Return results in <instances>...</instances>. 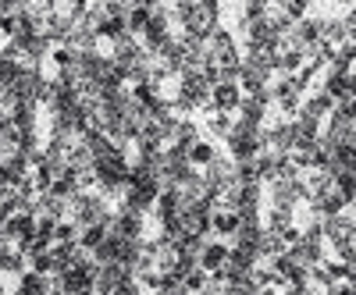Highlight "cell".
Here are the masks:
<instances>
[{
	"mask_svg": "<svg viewBox=\"0 0 356 295\" xmlns=\"http://www.w3.org/2000/svg\"><path fill=\"white\" fill-rule=\"evenodd\" d=\"M232 128H235L232 114H218V110H211V117H207V132H211L214 139H228Z\"/></svg>",
	"mask_w": 356,
	"mask_h": 295,
	"instance_id": "10",
	"label": "cell"
},
{
	"mask_svg": "<svg viewBox=\"0 0 356 295\" xmlns=\"http://www.w3.org/2000/svg\"><path fill=\"white\" fill-rule=\"evenodd\" d=\"M228 253H232V246H228V242H221V239H211V242H207V249H203V256H200V267H203L207 274H218V271L225 267Z\"/></svg>",
	"mask_w": 356,
	"mask_h": 295,
	"instance_id": "7",
	"label": "cell"
},
{
	"mask_svg": "<svg viewBox=\"0 0 356 295\" xmlns=\"http://www.w3.org/2000/svg\"><path fill=\"white\" fill-rule=\"evenodd\" d=\"M218 160V146L211 142V139H200L193 150H189V164L196 167V171H203V167H211Z\"/></svg>",
	"mask_w": 356,
	"mask_h": 295,
	"instance_id": "8",
	"label": "cell"
},
{
	"mask_svg": "<svg viewBox=\"0 0 356 295\" xmlns=\"http://www.w3.org/2000/svg\"><path fill=\"white\" fill-rule=\"evenodd\" d=\"M104 242H107V224H97V228H82V235H79V246H82L86 253H97Z\"/></svg>",
	"mask_w": 356,
	"mask_h": 295,
	"instance_id": "9",
	"label": "cell"
},
{
	"mask_svg": "<svg viewBox=\"0 0 356 295\" xmlns=\"http://www.w3.org/2000/svg\"><path fill=\"white\" fill-rule=\"evenodd\" d=\"M332 110H335V100H332L328 93H324V90H314V93H307V100H303V110H300V114L314 117V121H328Z\"/></svg>",
	"mask_w": 356,
	"mask_h": 295,
	"instance_id": "6",
	"label": "cell"
},
{
	"mask_svg": "<svg viewBox=\"0 0 356 295\" xmlns=\"http://www.w3.org/2000/svg\"><path fill=\"white\" fill-rule=\"evenodd\" d=\"M207 57H211L214 68H239L243 65V50L235 43V36L228 28H218V33L207 40Z\"/></svg>",
	"mask_w": 356,
	"mask_h": 295,
	"instance_id": "3",
	"label": "cell"
},
{
	"mask_svg": "<svg viewBox=\"0 0 356 295\" xmlns=\"http://www.w3.org/2000/svg\"><path fill=\"white\" fill-rule=\"evenodd\" d=\"M68 217L79 224V228H97V224H107L114 217V206L104 192L89 189V192H79L72 203H68Z\"/></svg>",
	"mask_w": 356,
	"mask_h": 295,
	"instance_id": "2",
	"label": "cell"
},
{
	"mask_svg": "<svg viewBox=\"0 0 356 295\" xmlns=\"http://www.w3.org/2000/svg\"><path fill=\"white\" fill-rule=\"evenodd\" d=\"M243 107V90L239 85H214V93H211V110L218 114H232V110H239Z\"/></svg>",
	"mask_w": 356,
	"mask_h": 295,
	"instance_id": "4",
	"label": "cell"
},
{
	"mask_svg": "<svg viewBox=\"0 0 356 295\" xmlns=\"http://www.w3.org/2000/svg\"><path fill=\"white\" fill-rule=\"evenodd\" d=\"M154 295H193V292H189V288H186L182 281H175V278H164V281H161V288H157Z\"/></svg>",
	"mask_w": 356,
	"mask_h": 295,
	"instance_id": "11",
	"label": "cell"
},
{
	"mask_svg": "<svg viewBox=\"0 0 356 295\" xmlns=\"http://www.w3.org/2000/svg\"><path fill=\"white\" fill-rule=\"evenodd\" d=\"M171 15H175L178 33L196 43H207L221 28V8L214 0H182V4L171 8Z\"/></svg>",
	"mask_w": 356,
	"mask_h": 295,
	"instance_id": "1",
	"label": "cell"
},
{
	"mask_svg": "<svg viewBox=\"0 0 356 295\" xmlns=\"http://www.w3.org/2000/svg\"><path fill=\"white\" fill-rule=\"evenodd\" d=\"M239 224H243V217L235 214V210H214L211 214V235H214V239H221V242H232L235 231H239Z\"/></svg>",
	"mask_w": 356,
	"mask_h": 295,
	"instance_id": "5",
	"label": "cell"
}]
</instances>
